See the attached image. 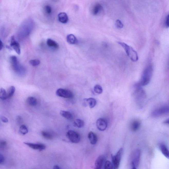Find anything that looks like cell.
<instances>
[{
	"instance_id": "cell-4",
	"label": "cell",
	"mask_w": 169,
	"mask_h": 169,
	"mask_svg": "<svg viewBox=\"0 0 169 169\" xmlns=\"http://www.w3.org/2000/svg\"><path fill=\"white\" fill-rule=\"evenodd\" d=\"M140 155L141 151L139 149H136L132 153L130 158V164L132 169H137L138 167Z\"/></svg>"
},
{
	"instance_id": "cell-11",
	"label": "cell",
	"mask_w": 169,
	"mask_h": 169,
	"mask_svg": "<svg viewBox=\"0 0 169 169\" xmlns=\"http://www.w3.org/2000/svg\"><path fill=\"white\" fill-rule=\"evenodd\" d=\"M10 46L13 48L17 54H20V46L19 43L16 40L14 36H12L10 38Z\"/></svg>"
},
{
	"instance_id": "cell-20",
	"label": "cell",
	"mask_w": 169,
	"mask_h": 169,
	"mask_svg": "<svg viewBox=\"0 0 169 169\" xmlns=\"http://www.w3.org/2000/svg\"><path fill=\"white\" fill-rule=\"evenodd\" d=\"M47 44L49 47L55 49H58L59 46L58 44L55 41L51 39H47Z\"/></svg>"
},
{
	"instance_id": "cell-2",
	"label": "cell",
	"mask_w": 169,
	"mask_h": 169,
	"mask_svg": "<svg viewBox=\"0 0 169 169\" xmlns=\"http://www.w3.org/2000/svg\"><path fill=\"white\" fill-rule=\"evenodd\" d=\"M153 73V68L151 66H148L144 70L139 83V86L147 85L149 83Z\"/></svg>"
},
{
	"instance_id": "cell-1",
	"label": "cell",
	"mask_w": 169,
	"mask_h": 169,
	"mask_svg": "<svg viewBox=\"0 0 169 169\" xmlns=\"http://www.w3.org/2000/svg\"><path fill=\"white\" fill-rule=\"evenodd\" d=\"M34 23L33 20L28 19L23 22L20 26L19 32L21 35L27 37L31 33L34 27Z\"/></svg>"
},
{
	"instance_id": "cell-23",
	"label": "cell",
	"mask_w": 169,
	"mask_h": 169,
	"mask_svg": "<svg viewBox=\"0 0 169 169\" xmlns=\"http://www.w3.org/2000/svg\"><path fill=\"white\" fill-rule=\"evenodd\" d=\"M27 102L29 105L31 106H35L37 104V100L35 97H29L27 100Z\"/></svg>"
},
{
	"instance_id": "cell-22",
	"label": "cell",
	"mask_w": 169,
	"mask_h": 169,
	"mask_svg": "<svg viewBox=\"0 0 169 169\" xmlns=\"http://www.w3.org/2000/svg\"><path fill=\"white\" fill-rule=\"evenodd\" d=\"M84 125V122L80 119H77L73 123V126L75 127L80 128L83 127Z\"/></svg>"
},
{
	"instance_id": "cell-3",
	"label": "cell",
	"mask_w": 169,
	"mask_h": 169,
	"mask_svg": "<svg viewBox=\"0 0 169 169\" xmlns=\"http://www.w3.org/2000/svg\"><path fill=\"white\" fill-rule=\"evenodd\" d=\"M118 44L123 48L129 58L132 61L136 62L138 60V55L131 47L123 42H118Z\"/></svg>"
},
{
	"instance_id": "cell-37",
	"label": "cell",
	"mask_w": 169,
	"mask_h": 169,
	"mask_svg": "<svg viewBox=\"0 0 169 169\" xmlns=\"http://www.w3.org/2000/svg\"><path fill=\"white\" fill-rule=\"evenodd\" d=\"M1 147H4L7 145L6 142L4 140L1 141Z\"/></svg>"
},
{
	"instance_id": "cell-25",
	"label": "cell",
	"mask_w": 169,
	"mask_h": 169,
	"mask_svg": "<svg viewBox=\"0 0 169 169\" xmlns=\"http://www.w3.org/2000/svg\"><path fill=\"white\" fill-rule=\"evenodd\" d=\"M102 7L101 4H97L93 8L92 10V13L94 15H96L99 13V11L102 9Z\"/></svg>"
},
{
	"instance_id": "cell-27",
	"label": "cell",
	"mask_w": 169,
	"mask_h": 169,
	"mask_svg": "<svg viewBox=\"0 0 169 169\" xmlns=\"http://www.w3.org/2000/svg\"><path fill=\"white\" fill-rule=\"evenodd\" d=\"M41 135L43 137L46 139L50 140L53 138V136L51 134L47 132L42 131L41 132Z\"/></svg>"
},
{
	"instance_id": "cell-34",
	"label": "cell",
	"mask_w": 169,
	"mask_h": 169,
	"mask_svg": "<svg viewBox=\"0 0 169 169\" xmlns=\"http://www.w3.org/2000/svg\"><path fill=\"white\" fill-rule=\"evenodd\" d=\"M1 119L2 122H4V123H7L8 122V119L5 117L4 116H1Z\"/></svg>"
},
{
	"instance_id": "cell-33",
	"label": "cell",
	"mask_w": 169,
	"mask_h": 169,
	"mask_svg": "<svg viewBox=\"0 0 169 169\" xmlns=\"http://www.w3.org/2000/svg\"><path fill=\"white\" fill-rule=\"evenodd\" d=\"M116 26L119 29H122L123 26V24L122 22L119 20H116Z\"/></svg>"
},
{
	"instance_id": "cell-19",
	"label": "cell",
	"mask_w": 169,
	"mask_h": 169,
	"mask_svg": "<svg viewBox=\"0 0 169 169\" xmlns=\"http://www.w3.org/2000/svg\"><path fill=\"white\" fill-rule=\"evenodd\" d=\"M67 42L71 44H76L78 42V40L76 37L73 34L68 35L66 37Z\"/></svg>"
},
{
	"instance_id": "cell-12",
	"label": "cell",
	"mask_w": 169,
	"mask_h": 169,
	"mask_svg": "<svg viewBox=\"0 0 169 169\" xmlns=\"http://www.w3.org/2000/svg\"><path fill=\"white\" fill-rule=\"evenodd\" d=\"M24 144L34 150H43L46 148V146L42 143H24Z\"/></svg>"
},
{
	"instance_id": "cell-38",
	"label": "cell",
	"mask_w": 169,
	"mask_h": 169,
	"mask_svg": "<svg viewBox=\"0 0 169 169\" xmlns=\"http://www.w3.org/2000/svg\"><path fill=\"white\" fill-rule=\"evenodd\" d=\"M163 123L164 124H169V118L168 119H167L165 120V121H164Z\"/></svg>"
},
{
	"instance_id": "cell-39",
	"label": "cell",
	"mask_w": 169,
	"mask_h": 169,
	"mask_svg": "<svg viewBox=\"0 0 169 169\" xmlns=\"http://www.w3.org/2000/svg\"><path fill=\"white\" fill-rule=\"evenodd\" d=\"M53 169H60V168L58 165H55L54 166Z\"/></svg>"
},
{
	"instance_id": "cell-14",
	"label": "cell",
	"mask_w": 169,
	"mask_h": 169,
	"mask_svg": "<svg viewBox=\"0 0 169 169\" xmlns=\"http://www.w3.org/2000/svg\"><path fill=\"white\" fill-rule=\"evenodd\" d=\"M140 122L138 120H135L131 122L130 124V129L131 131L136 132L140 128Z\"/></svg>"
},
{
	"instance_id": "cell-31",
	"label": "cell",
	"mask_w": 169,
	"mask_h": 169,
	"mask_svg": "<svg viewBox=\"0 0 169 169\" xmlns=\"http://www.w3.org/2000/svg\"><path fill=\"white\" fill-rule=\"evenodd\" d=\"M40 61L38 59H33L29 61L30 65L33 66H38L40 64Z\"/></svg>"
},
{
	"instance_id": "cell-30",
	"label": "cell",
	"mask_w": 169,
	"mask_h": 169,
	"mask_svg": "<svg viewBox=\"0 0 169 169\" xmlns=\"http://www.w3.org/2000/svg\"><path fill=\"white\" fill-rule=\"evenodd\" d=\"M104 169H112L113 168L112 163L109 161H106L105 162Z\"/></svg>"
},
{
	"instance_id": "cell-9",
	"label": "cell",
	"mask_w": 169,
	"mask_h": 169,
	"mask_svg": "<svg viewBox=\"0 0 169 169\" xmlns=\"http://www.w3.org/2000/svg\"><path fill=\"white\" fill-rule=\"evenodd\" d=\"M57 96L65 98H72L73 96V93L68 90L59 88L56 92Z\"/></svg>"
},
{
	"instance_id": "cell-15",
	"label": "cell",
	"mask_w": 169,
	"mask_h": 169,
	"mask_svg": "<svg viewBox=\"0 0 169 169\" xmlns=\"http://www.w3.org/2000/svg\"><path fill=\"white\" fill-rule=\"evenodd\" d=\"M59 21L63 24L67 23L68 21V18L67 14L65 12L60 13L58 15Z\"/></svg>"
},
{
	"instance_id": "cell-26",
	"label": "cell",
	"mask_w": 169,
	"mask_h": 169,
	"mask_svg": "<svg viewBox=\"0 0 169 169\" xmlns=\"http://www.w3.org/2000/svg\"><path fill=\"white\" fill-rule=\"evenodd\" d=\"M0 98L2 101H4L8 99L7 92L3 88H1V89Z\"/></svg>"
},
{
	"instance_id": "cell-24",
	"label": "cell",
	"mask_w": 169,
	"mask_h": 169,
	"mask_svg": "<svg viewBox=\"0 0 169 169\" xmlns=\"http://www.w3.org/2000/svg\"><path fill=\"white\" fill-rule=\"evenodd\" d=\"M15 91V88L13 86L9 87L7 92L8 99H10L13 96Z\"/></svg>"
},
{
	"instance_id": "cell-29",
	"label": "cell",
	"mask_w": 169,
	"mask_h": 169,
	"mask_svg": "<svg viewBox=\"0 0 169 169\" xmlns=\"http://www.w3.org/2000/svg\"><path fill=\"white\" fill-rule=\"evenodd\" d=\"M94 91L95 93L99 94H102L103 92L102 87L99 85H96L94 86Z\"/></svg>"
},
{
	"instance_id": "cell-41",
	"label": "cell",
	"mask_w": 169,
	"mask_h": 169,
	"mask_svg": "<svg viewBox=\"0 0 169 169\" xmlns=\"http://www.w3.org/2000/svg\"><path fill=\"white\" fill-rule=\"evenodd\" d=\"M3 43L2 42V41L1 40V46H0V50H1L2 49V48L3 47Z\"/></svg>"
},
{
	"instance_id": "cell-18",
	"label": "cell",
	"mask_w": 169,
	"mask_h": 169,
	"mask_svg": "<svg viewBox=\"0 0 169 169\" xmlns=\"http://www.w3.org/2000/svg\"><path fill=\"white\" fill-rule=\"evenodd\" d=\"M84 101L86 105H88L91 108H94L96 104V100L93 98L85 99Z\"/></svg>"
},
{
	"instance_id": "cell-35",
	"label": "cell",
	"mask_w": 169,
	"mask_h": 169,
	"mask_svg": "<svg viewBox=\"0 0 169 169\" xmlns=\"http://www.w3.org/2000/svg\"><path fill=\"white\" fill-rule=\"evenodd\" d=\"M5 161V158L4 156L2 154L0 155V164H2Z\"/></svg>"
},
{
	"instance_id": "cell-32",
	"label": "cell",
	"mask_w": 169,
	"mask_h": 169,
	"mask_svg": "<svg viewBox=\"0 0 169 169\" xmlns=\"http://www.w3.org/2000/svg\"><path fill=\"white\" fill-rule=\"evenodd\" d=\"M44 10L45 13L47 15H50L51 14L52 12V9L51 6L49 5H46L44 7Z\"/></svg>"
},
{
	"instance_id": "cell-28",
	"label": "cell",
	"mask_w": 169,
	"mask_h": 169,
	"mask_svg": "<svg viewBox=\"0 0 169 169\" xmlns=\"http://www.w3.org/2000/svg\"><path fill=\"white\" fill-rule=\"evenodd\" d=\"M19 131L20 133L22 135H25L27 134L28 132V130L26 126L23 125L21 126L19 129Z\"/></svg>"
},
{
	"instance_id": "cell-6",
	"label": "cell",
	"mask_w": 169,
	"mask_h": 169,
	"mask_svg": "<svg viewBox=\"0 0 169 169\" xmlns=\"http://www.w3.org/2000/svg\"><path fill=\"white\" fill-rule=\"evenodd\" d=\"M123 149L121 148L119 150L116 155L114 156L112 155V163L114 168H118L119 166L121 158L123 154Z\"/></svg>"
},
{
	"instance_id": "cell-8",
	"label": "cell",
	"mask_w": 169,
	"mask_h": 169,
	"mask_svg": "<svg viewBox=\"0 0 169 169\" xmlns=\"http://www.w3.org/2000/svg\"><path fill=\"white\" fill-rule=\"evenodd\" d=\"M169 113V106H165L154 110L151 115L153 117H156Z\"/></svg>"
},
{
	"instance_id": "cell-17",
	"label": "cell",
	"mask_w": 169,
	"mask_h": 169,
	"mask_svg": "<svg viewBox=\"0 0 169 169\" xmlns=\"http://www.w3.org/2000/svg\"><path fill=\"white\" fill-rule=\"evenodd\" d=\"M88 137L91 144L95 145L97 143L98 139L96 134L93 132H90L88 134Z\"/></svg>"
},
{
	"instance_id": "cell-10",
	"label": "cell",
	"mask_w": 169,
	"mask_h": 169,
	"mask_svg": "<svg viewBox=\"0 0 169 169\" xmlns=\"http://www.w3.org/2000/svg\"><path fill=\"white\" fill-rule=\"evenodd\" d=\"M97 127L100 131H104L108 127V123L105 119L100 118L98 119L96 122Z\"/></svg>"
},
{
	"instance_id": "cell-7",
	"label": "cell",
	"mask_w": 169,
	"mask_h": 169,
	"mask_svg": "<svg viewBox=\"0 0 169 169\" xmlns=\"http://www.w3.org/2000/svg\"><path fill=\"white\" fill-rule=\"evenodd\" d=\"M66 136L72 143H78L80 140V136L78 133L73 130H69L67 132Z\"/></svg>"
},
{
	"instance_id": "cell-5",
	"label": "cell",
	"mask_w": 169,
	"mask_h": 169,
	"mask_svg": "<svg viewBox=\"0 0 169 169\" xmlns=\"http://www.w3.org/2000/svg\"><path fill=\"white\" fill-rule=\"evenodd\" d=\"M11 62L12 68L16 73L21 75L24 74L25 72V68L21 66L19 63L17 57L12 56L11 57Z\"/></svg>"
},
{
	"instance_id": "cell-16",
	"label": "cell",
	"mask_w": 169,
	"mask_h": 169,
	"mask_svg": "<svg viewBox=\"0 0 169 169\" xmlns=\"http://www.w3.org/2000/svg\"><path fill=\"white\" fill-rule=\"evenodd\" d=\"M159 148L163 154L169 159V150L166 145L164 143H161L159 145Z\"/></svg>"
},
{
	"instance_id": "cell-21",
	"label": "cell",
	"mask_w": 169,
	"mask_h": 169,
	"mask_svg": "<svg viewBox=\"0 0 169 169\" xmlns=\"http://www.w3.org/2000/svg\"><path fill=\"white\" fill-rule=\"evenodd\" d=\"M60 115L63 117L67 119H71L73 118V115L69 112L66 111L61 110L60 112Z\"/></svg>"
},
{
	"instance_id": "cell-13",
	"label": "cell",
	"mask_w": 169,
	"mask_h": 169,
	"mask_svg": "<svg viewBox=\"0 0 169 169\" xmlns=\"http://www.w3.org/2000/svg\"><path fill=\"white\" fill-rule=\"evenodd\" d=\"M105 161L104 156L101 155L96 158L95 163V169H100L102 168Z\"/></svg>"
},
{
	"instance_id": "cell-36",
	"label": "cell",
	"mask_w": 169,
	"mask_h": 169,
	"mask_svg": "<svg viewBox=\"0 0 169 169\" xmlns=\"http://www.w3.org/2000/svg\"><path fill=\"white\" fill-rule=\"evenodd\" d=\"M165 26L166 27H169V14L166 18V22H165Z\"/></svg>"
},
{
	"instance_id": "cell-40",
	"label": "cell",
	"mask_w": 169,
	"mask_h": 169,
	"mask_svg": "<svg viewBox=\"0 0 169 169\" xmlns=\"http://www.w3.org/2000/svg\"><path fill=\"white\" fill-rule=\"evenodd\" d=\"M17 121H18L19 123H21V118L20 117H18V118H17Z\"/></svg>"
}]
</instances>
